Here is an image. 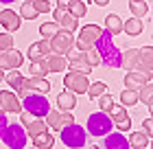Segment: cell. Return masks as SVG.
I'll use <instances>...</instances> for the list:
<instances>
[{"label":"cell","instance_id":"37","mask_svg":"<svg viewBox=\"0 0 153 149\" xmlns=\"http://www.w3.org/2000/svg\"><path fill=\"white\" fill-rule=\"evenodd\" d=\"M57 31H59V24L57 22H44V24L39 26V33L44 35V40H51Z\"/></svg>","mask_w":153,"mask_h":149},{"label":"cell","instance_id":"30","mask_svg":"<svg viewBox=\"0 0 153 149\" xmlns=\"http://www.w3.org/2000/svg\"><path fill=\"white\" fill-rule=\"evenodd\" d=\"M138 101H142L144 105H149V112H151V105H153V88H151V81L144 83V86L138 90Z\"/></svg>","mask_w":153,"mask_h":149},{"label":"cell","instance_id":"25","mask_svg":"<svg viewBox=\"0 0 153 149\" xmlns=\"http://www.w3.org/2000/svg\"><path fill=\"white\" fill-rule=\"evenodd\" d=\"M57 105H59V110L61 112H70L72 108H76V97L72 94V92H59V97H57Z\"/></svg>","mask_w":153,"mask_h":149},{"label":"cell","instance_id":"12","mask_svg":"<svg viewBox=\"0 0 153 149\" xmlns=\"http://www.w3.org/2000/svg\"><path fill=\"white\" fill-rule=\"evenodd\" d=\"M0 110L11 112V114H20L22 112V105H20V99L16 97V92L11 90H0Z\"/></svg>","mask_w":153,"mask_h":149},{"label":"cell","instance_id":"5","mask_svg":"<svg viewBox=\"0 0 153 149\" xmlns=\"http://www.w3.org/2000/svg\"><path fill=\"white\" fill-rule=\"evenodd\" d=\"M112 118H109L107 112H96L88 118V132L92 134V136H105V134L112 132Z\"/></svg>","mask_w":153,"mask_h":149},{"label":"cell","instance_id":"50","mask_svg":"<svg viewBox=\"0 0 153 149\" xmlns=\"http://www.w3.org/2000/svg\"><path fill=\"white\" fill-rule=\"evenodd\" d=\"M33 149H35V147H33Z\"/></svg>","mask_w":153,"mask_h":149},{"label":"cell","instance_id":"15","mask_svg":"<svg viewBox=\"0 0 153 149\" xmlns=\"http://www.w3.org/2000/svg\"><path fill=\"white\" fill-rule=\"evenodd\" d=\"M53 16H55V22L61 24L66 31H74L76 26H79V18H74L68 9H61V7H57Z\"/></svg>","mask_w":153,"mask_h":149},{"label":"cell","instance_id":"39","mask_svg":"<svg viewBox=\"0 0 153 149\" xmlns=\"http://www.w3.org/2000/svg\"><path fill=\"white\" fill-rule=\"evenodd\" d=\"M112 105H114V97L112 94H101L99 97V108H101V112H109L112 110Z\"/></svg>","mask_w":153,"mask_h":149},{"label":"cell","instance_id":"4","mask_svg":"<svg viewBox=\"0 0 153 149\" xmlns=\"http://www.w3.org/2000/svg\"><path fill=\"white\" fill-rule=\"evenodd\" d=\"M24 108L31 116H37V118H44L51 110V103H48L46 94H39V92H31L29 97H24Z\"/></svg>","mask_w":153,"mask_h":149},{"label":"cell","instance_id":"31","mask_svg":"<svg viewBox=\"0 0 153 149\" xmlns=\"http://www.w3.org/2000/svg\"><path fill=\"white\" fill-rule=\"evenodd\" d=\"M53 145H55V138L48 132L33 138V147H35V149H53Z\"/></svg>","mask_w":153,"mask_h":149},{"label":"cell","instance_id":"17","mask_svg":"<svg viewBox=\"0 0 153 149\" xmlns=\"http://www.w3.org/2000/svg\"><path fill=\"white\" fill-rule=\"evenodd\" d=\"M20 88H26L29 92H39V94H46L51 90V83H48L46 77H31V79H24L20 83Z\"/></svg>","mask_w":153,"mask_h":149},{"label":"cell","instance_id":"19","mask_svg":"<svg viewBox=\"0 0 153 149\" xmlns=\"http://www.w3.org/2000/svg\"><path fill=\"white\" fill-rule=\"evenodd\" d=\"M149 81H151L149 77L138 73V70H129V73L125 75V88H129V90H140L144 83H149Z\"/></svg>","mask_w":153,"mask_h":149},{"label":"cell","instance_id":"48","mask_svg":"<svg viewBox=\"0 0 153 149\" xmlns=\"http://www.w3.org/2000/svg\"><path fill=\"white\" fill-rule=\"evenodd\" d=\"M0 81H4V73H2V68H0Z\"/></svg>","mask_w":153,"mask_h":149},{"label":"cell","instance_id":"2","mask_svg":"<svg viewBox=\"0 0 153 149\" xmlns=\"http://www.w3.org/2000/svg\"><path fill=\"white\" fill-rule=\"evenodd\" d=\"M59 132H61V143H64L68 149H81L85 145V140H88V132L83 130L81 125H76V123H70V125L61 127Z\"/></svg>","mask_w":153,"mask_h":149},{"label":"cell","instance_id":"18","mask_svg":"<svg viewBox=\"0 0 153 149\" xmlns=\"http://www.w3.org/2000/svg\"><path fill=\"white\" fill-rule=\"evenodd\" d=\"M48 53H51V44H48V40H39V42H33V44L29 46L26 57H29L31 61H35V59H44Z\"/></svg>","mask_w":153,"mask_h":149},{"label":"cell","instance_id":"23","mask_svg":"<svg viewBox=\"0 0 153 149\" xmlns=\"http://www.w3.org/2000/svg\"><path fill=\"white\" fill-rule=\"evenodd\" d=\"M46 64H48V70L51 73H61V70H66L68 68V61L64 55H57V53H48L46 55Z\"/></svg>","mask_w":153,"mask_h":149},{"label":"cell","instance_id":"9","mask_svg":"<svg viewBox=\"0 0 153 149\" xmlns=\"http://www.w3.org/2000/svg\"><path fill=\"white\" fill-rule=\"evenodd\" d=\"M44 118H46V125L51 127V130H55V132H59L61 127L74 123V118H72L70 112H61V110H48V114Z\"/></svg>","mask_w":153,"mask_h":149},{"label":"cell","instance_id":"1","mask_svg":"<svg viewBox=\"0 0 153 149\" xmlns=\"http://www.w3.org/2000/svg\"><path fill=\"white\" fill-rule=\"evenodd\" d=\"M94 48L101 57V64H105L107 68H120V51L114 44V35H109L105 29L99 35V40L94 42Z\"/></svg>","mask_w":153,"mask_h":149},{"label":"cell","instance_id":"27","mask_svg":"<svg viewBox=\"0 0 153 149\" xmlns=\"http://www.w3.org/2000/svg\"><path fill=\"white\" fill-rule=\"evenodd\" d=\"M142 20L140 18H129L127 22H123V31L127 33V35H131V37H136V35H140L142 33Z\"/></svg>","mask_w":153,"mask_h":149},{"label":"cell","instance_id":"16","mask_svg":"<svg viewBox=\"0 0 153 149\" xmlns=\"http://www.w3.org/2000/svg\"><path fill=\"white\" fill-rule=\"evenodd\" d=\"M0 24L4 26L7 33H13V31L20 29V24H22V18H20L16 11L4 9V11H0Z\"/></svg>","mask_w":153,"mask_h":149},{"label":"cell","instance_id":"24","mask_svg":"<svg viewBox=\"0 0 153 149\" xmlns=\"http://www.w3.org/2000/svg\"><path fill=\"white\" fill-rule=\"evenodd\" d=\"M127 143L134 149H151V138L144 132H131V138H127Z\"/></svg>","mask_w":153,"mask_h":149},{"label":"cell","instance_id":"26","mask_svg":"<svg viewBox=\"0 0 153 149\" xmlns=\"http://www.w3.org/2000/svg\"><path fill=\"white\" fill-rule=\"evenodd\" d=\"M105 31H107L109 35L123 33V20H120V16H116V13H109V16H105Z\"/></svg>","mask_w":153,"mask_h":149},{"label":"cell","instance_id":"41","mask_svg":"<svg viewBox=\"0 0 153 149\" xmlns=\"http://www.w3.org/2000/svg\"><path fill=\"white\" fill-rule=\"evenodd\" d=\"M31 4L37 13H48L51 11V2H48V0H31Z\"/></svg>","mask_w":153,"mask_h":149},{"label":"cell","instance_id":"21","mask_svg":"<svg viewBox=\"0 0 153 149\" xmlns=\"http://www.w3.org/2000/svg\"><path fill=\"white\" fill-rule=\"evenodd\" d=\"M22 127H24V132H26V136H29V138H35V136H39V134H46L48 132V125H46L44 118H33L26 125H22Z\"/></svg>","mask_w":153,"mask_h":149},{"label":"cell","instance_id":"20","mask_svg":"<svg viewBox=\"0 0 153 149\" xmlns=\"http://www.w3.org/2000/svg\"><path fill=\"white\" fill-rule=\"evenodd\" d=\"M103 149H131L129 143H127V138L123 136L120 132H116V134H105V140H103Z\"/></svg>","mask_w":153,"mask_h":149},{"label":"cell","instance_id":"33","mask_svg":"<svg viewBox=\"0 0 153 149\" xmlns=\"http://www.w3.org/2000/svg\"><path fill=\"white\" fill-rule=\"evenodd\" d=\"M107 92V86L103 81H94V83H90L88 86V90H85V94L90 97V99H99L101 94H105Z\"/></svg>","mask_w":153,"mask_h":149},{"label":"cell","instance_id":"8","mask_svg":"<svg viewBox=\"0 0 153 149\" xmlns=\"http://www.w3.org/2000/svg\"><path fill=\"white\" fill-rule=\"evenodd\" d=\"M64 86L68 88V92H72V94H83V92L88 90L90 81H88V75H81V73H66L64 77Z\"/></svg>","mask_w":153,"mask_h":149},{"label":"cell","instance_id":"47","mask_svg":"<svg viewBox=\"0 0 153 149\" xmlns=\"http://www.w3.org/2000/svg\"><path fill=\"white\" fill-rule=\"evenodd\" d=\"M2 4H9V2H16V0H0Z\"/></svg>","mask_w":153,"mask_h":149},{"label":"cell","instance_id":"44","mask_svg":"<svg viewBox=\"0 0 153 149\" xmlns=\"http://www.w3.org/2000/svg\"><path fill=\"white\" fill-rule=\"evenodd\" d=\"M29 121H33V116L29 114V112H20V123H22V125H26Z\"/></svg>","mask_w":153,"mask_h":149},{"label":"cell","instance_id":"49","mask_svg":"<svg viewBox=\"0 0 153 149\" xmlns=\"http://www.w3.org/2000/svg\"><path fill=\"white\" fill-rule=\"evenodd\" d=\"M88 149H101V147H96V145H90V147H88Z\"/></svg>","mask_w":153,"mask_h":149},{"label":"cell","instance_id":"36","mask_svg":"<svg viewBox=\"0 0 153 149\" xmlns=\"http://www.w3.org/2000/svg\"><path fill=\"white\" fill-rule=\"evenodd\" d=\"M20 18H24V20H35L39 13L33 9V4H31V0H24V4L20 7V13H18Z\"/></svg>","mask_w":153,"mask_h":149},{"label":"cell","instance_id":"29","mask_svg":"<svg viewBox=\"0 0 153 149\" xmlns=\"http://www.w3.org/2000/svg\"><path fill=\"white\" fill-rule=\"evenodd\" d=\"M31 77H46L51 70H48V64L46 59H35V61H31Z\"/></svg>","mask_w":153,"mask_h":149},{"label":"cell","instance_id":"35","mask_svg":"<svg viewBox=\"0 0 153 149\" xmlns=\"http://www.w3.org/2000/svg\"><path fill=\"white\" fill-rule=\"evenodd\" d=\"M138 103V90H123L120 92V105H125V108H127V105H136Z\"/></svg>","mask_w":153,"mask_h":149},{"label":"cell","instance_id":"14","mask_svg":"<svg viewBox=\"0 0 153 149\" xmlns=\"http://www.w3.org/2000/svg\"><path fill=\"white\" fill-rule=\"evenodd\" d=\"M151 68H153V48L151 46H144V48H138V73L147 75L151 79Z\"/></svg>","mask_w":153,"mask_h":149},{"label":"cell","instance_id":"28","mask_svg":"<svg viewBox=\"0 0 153 149\" xmlns=\"http://www.w3.org/2000/svg\"><path fill=\"white\" fill-rule=\"evenodd\" d=\"M129 11L134 18H144L149 13V4L144 0H129Z\"/></svg>","mask_w":153,"mask_h":149},{"label":"cell","instance_id":"46","mask_svg":"<svg viewBox=\"0 0 153 149\" xmlns=\"http://www.w3.org/2000/svg\"><path fill=\"white\" fill-rule=\"evenodd\" d=\"M109 2V0H94V4H99V7H105Z\"/></svg>","mask_w":153,"mask_h":149},{"label":"cell","instance_id":"38","mask_svg":"<svg viewBox=\"0 0 153 149\" xmlns=\"http://www.w3.org/2000/svg\"><path fill=\"white\" fill-rule=\"evenodd\" d=\"M83 53H85V61H88L92 68H96V66L101 64V57H99V53H96V48H94V46H92V48H88V51H83Z\"/></svg>","mask_w":153,"mask_h":149},{"label":"cell","instance_id":"6","mask_svg":"<svg viewBox=\"0 0 153 149\" xmlns=\"http://www.w3.org/2000/svg\"><path fill=\"white\" fill-rule=\"evenodd\" d=\"M48 44H51V53L66 55L68 51H72V46H74V35H72V31H66V29L57 31L48 40Z\"/></svg>","mask_w":153,"mask_h":149},{"label":"cell","instance_id":"3","mask_svg":"<svg viewBox=\"0 0 153 149\" xmlns=\"http://www.w3.org/2000/svg\"><path fill=\"white\" fill-rule=\"evenodd\" d=\"M0 140L9 149H24L26 147V132L20 123H11V125H7V130H4Z\"/></svg>","mask_w":153,"mask_h":149},{"label":"cell","instance_id":"22","mask_svg":"<svg viewBox=\"0 0 153 149\" xmlns=\"http://www.w3.org/2000/svg\"><path fill=\"white\" fill-rule=\"evenodd\" d=\"M120 68H125V70H138V48L120 51Z\"/></svg>","mask_w":153,"mask_h":149},{"label":"cell","instance_id":"32","mask_svg":"<svg viewBox=\"0 0 153 149\" xmlns=\"http://www.w3.org/2000/svg\"><path fill=\"white\" fill-rule=\"evenodd\" d=\"M4 81L9 83V88H16V90H18L20 83L24 81V75L20 73L18 68H13V70H9V75H4Z\"/></svg>","mask_w":153,"mask_h":149},{"label":"cell","instance_id":"45","mask_svg":"<svg viewBox=\"0 0 153 149\" xmlns=\"http://www.w3.org/2000/svg\"><path fill=\"white\" fill-rule=\"evenodd\" d=\"M72 0H57V7H61V9H68V4H70Z\"/></svg>","mask_w":153,"mask_h":149},{"label":"cell","instance_id":"42","mask_svg":"<svg viewBox=\"0 0 153 149\" xmlns=\"http://www.w3.org/2000/svg\"><path fill=\"white\" fill-rule=\"evenodd\" d=\"M142 127H144V134H147V136L151 138V132H153V121H151V116H149V118H144Z\"/></svg>","mask_w":153,"mask_h":149},{"label":"cell","instance_id":"34","mask_svg":"<svg viewBox=\"0 0 153 149\" xmlns=\"http://www.w3.org/2000/svg\"><path fill=\"white\" fill-rule=\"evenodd\" d=\"M68 11H70L74 18H83L88 13V4L83 2V0H72V2L68 4Z\"/></svg>","mask_w":153,"mask_h":149},{"label":"cell","instance_id":"7","mask_svg":"<svg viewBox=\"0 0 153 149\" xmlns=\"http://www.w3.org/2000/svg\"><path fill=\"white\" fill-rule=\"evenodd\" d=\"M103 33V29L99 24H83L79 29V40H76V51H88L94 46V42L99 40V35Z\"/></svg>","mask_w":153,"mask_h":149},{"label":"cell","instance_id":"43","mask_svg":"<svg viewBox=\"0 0 153 149\" xmlns=\"http://www.w3.org/2000/svg\"><path fill=\"white\" fill-rule=\"evenodd\" d=\"M7 125H9V123H7V114H4L2 110H0V138H2V134H4V130H7Z\"/></svg>","mask_w":153,"mask_h":149},{"label":"cell","instance_id":"13","mask_svg":"<svg viewBox=\"0 0 153 149\" xmlns=\"http://www.w3.org/2000/svg\"><path fill=\"white\" fill-rule=\"evenodd\" d=\"M24 61V55L16 51V48H9V51H2L0 53V68L2 70H13V68H20Z\"/></svg>","mask_w":153,"mask_h":149},{"label":"cell","instance_id":"40","mask_svg":"<svg viewBox=\"0 0 153 149\" xmlns=\"http://www.w3.org/2000/svg\"><path fill=\"white\" fill-rule=\"evenodd\" d=\"M9 48H13V35L4 31V33H0V53L9 51Z\"/></svg>","mask_w":153,"mask_h":149},{"label":"cell","instance_id":"11","mask_svg":"<svg viewBox=\"0 0 153 149\" xmlns=\"http://www.w3.org/2000/svg\"><path fill=\"white\" fill-rule=\"evenodd\" d=\"M107 114L112 118V123L118 127V132H129L131 130V118H129L125 105H112V110H109Z\"/></svg>","mask_w":153,"mask_h":149},{"label":"cell","instance_id":"10","mask_svg":"<svg viewBox=\"0 0 153 149\" xmlns=\"http://www.w3.org/2000/svg\"><path fill=\"white\" fill-rule=\"evenodd\" d=\"M68 57H66V61H68V66H70V70L72 73H81V75H90L92 73V66L85 61V53L83 51H68L66 53Z\"/></svg>","mask_w":153,"mask_h":149}]
</instances>
